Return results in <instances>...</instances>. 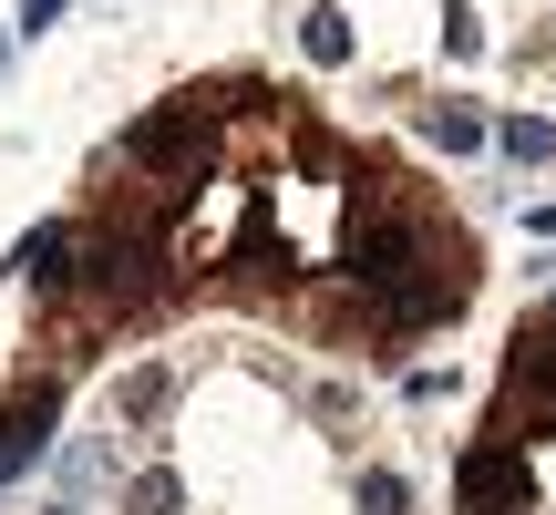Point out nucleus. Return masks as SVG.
<instances>
[{
    "instance_id": "1a4fd4ad",
    "label": "nucleus",
    "mask_w": 556,
    "mask_h": 515,
    "mask_svg": "<svg viewBox=\"0 0 556 515\" xmlns=\"http://www.w3.org/2000/svg\"><path fill=\"white\" fill-rule=\"evenodd\" d=\"M124 515H186V485L155 464V475H135V485H124Z\"/></svg>"
},
{
    "instance_id": "f03ea898",
    "label": "nucleus",
    "mask_w": 556,
    "mask_h": 515,
    "mask_svg": "<svg viewBox=\"0 0 556 515\" xmlns=\"http://www.w3.org/2000/svg\"><path fill=\"white\" fill-rule=\"evenodd\" d=\"M484 443H556V299L516 319L505 340V381H495V413H484Z\"/></svg>"
},
{
    "instance_id": "0eeeda50",
    "label": "nucleus",
    "mask_w": 556,
    "mask_h": 515,
    "mask_svg": "<svg viewBox=\"0 0 556 515\" xmlns=\"http://www.w3.org/2000/svg\"><path fill=\"white\" fill-rule=\"evenodd\" d=\"M165 402H176V372H155V361H144V372H124V381H114V413H124V423H155Z\"/></svg>"
},
{
    "instance_id": "9b49d317",
    "label": "nucleus",
    "mask_w": 556,
    "mask_h": 515,
    "mask_svg": "<svg viewBox=\"0 0 556 515\" xmlns=\"http://www.w3.org/2000/svg\"><path fill=\"white\" fill-rule=\"evenodd\" d=\"M73 0H21V32H41V21H62Z\"/></svg>"
},
{
    "instance_id": "f8f14e48",
    "label": "nucleus",
    "mask_w": 556,
    "mask_h": 515,
    "mask_svg": "<svg viewBox=\"0 0 556 515\" xmlns=\"http://www.w3.org/2000/svg\"><path fill=\"white\" fill-rule=\"evenodd\" d=\"M0 62H11V32H0Z\"/></svg>"
},
{
    "instance_id": "423d86ee",
    "label": "nucleus",
    "mask_w": 556,
    "mask_h": 515,
    "mask_svg": "<svg viewBox=\"0 0 556 515\" xmlns=\"http://www.w3.org/2000/svg\"><path fill=\"white\" fill-rule=\"evenodd\" d=\"M299 52H309L319 73H340V62H351V11H340V0H319V11L299 21Z\"/></svg>"
},
{
    "instance_id": "9d476101",
    "label": "nucleus",
    "mask_w": 556,
    "mask_h": 515,
    "mask_svg": "<svg viewBox=\"0 0 556 515\" xmlns=\"http://www.w3.org/2000/svg\"><path fill=\"white\" fill-rule=\"evenodd\" d=\"M413 505V485L392 475V464H371V475H361V515H402Z\"/></svg>"
},
{
    "instance_id": "f257e3e1",
    "label": "nucleus",
    "mask_w": 556,
    "mask_h": 515,
    "mask_svg": "<svg viewBox=\"0 0 556 515\" xmlns=\"http://www.w3.org/2000/svg\"><path fill=\"white\" fill-rule=\"evenodd\" d=\"M475 238L454 217H433L422 197H402V176H371L351 206V289H361V319L381 340H413L433 319H454L475 299Z\"/></svg>"
},
{
    "instance_id": "39448f33",
    "label": "nucleus",
    "mask_w": 556,
    "mask_h": 515,
    "mask_svg": "<svg viewBox=\"0 0 556 515\" xmlns=\"http://www.w3.org/2000/svg\"><path fill=\"white\" fill-rule=\"evenodd\" d=\"M413 135H422V145H443V155H475V145H495V124H484V114H464V103H422V114H413Z\"/></svg>"
},
{
    "instance_id": "20e7f679",
    "label": "nucleus",
    "mask_w": 556,
    "mask_h": 515,
    "mask_svg": "<svg viewBox=\"0 0 556 515\" xmlns=\"http://www.w3.org/2000/svg\"><path fill=\"white\" fill-rule=\"evenodd\" d=\"M73 238H83V227H31V238H21L11 248V278H31V289H73Z\"/></svg>"
},
{
    "instance_id": "7ed1b4c3",
    "label": "nucleus",
    "mask_w": 556,
    "mask_h": 515,
    "mask_svg": "<svg viewBox=\"0 0 556 515\" xmlns=\"http://www.w3.org/2000/svg\"><path fill=\"white\" fill-rule=\"evenodd\" d=\"M52 423H62V372L11 381V402H0V485H11V475H31V464L52 454Z\"/></svg>"
},
{
    "instance_id": "ddd939ff",
    "label": "nucleus",
    "mask_w": 556,
    "mask_h": 515,
    "mask_svg": "<svg viewBox=\"0 0 556 515\" xmlns=\"http://www.w3.org/2000/svg\"><path fill=\"white\" fill-rule=\"evenodd\" d=\"M52 515H73V505H52Z\"/></svg>"
},
{
    "instance_id": "6e6552de",
    "label": "nucleus",
    "mask_w": 556,
    "mask_h": 515,
    "mask_svg": "<svg viewBox=\"0 0 556 515\" xmlns=\"http://www.w3.org/2000/svg\"><path fill=\"white\" fill-rule=\"evenodd\" d=\"M495 145H505L516 165H546V155H556V124H546V114H505V124H495Z\"/></svg>"
}]
</instances>
